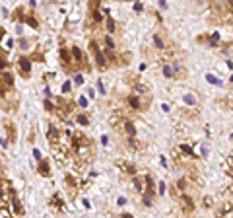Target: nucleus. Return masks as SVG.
<instances>
[{
    "label": "nucleus",
    "instance_id": "9d476101",
    "mask_svg": "<svg viewBox=\"0 0 233 218\" xmlns=\"http://www.w3.org/2000/svg\"><path fill=\"white\" fill-rule=\"evenodd\" d=\"M128 103H130L134 109H142L140 99H138V95H136V94H130V95H128Z\"/></svg>",
    "mask_w": 233,
    "mask_h": 218
},
{
    "label": "nucleus",
    "instance_id": "b1692460",
    "mask_svg": "<svg viewBox=\"0 0 233 218\" xmlns=\"http://www.w3.org/2000/svg\"><path fill=\"white\" fill-rule=\"evenodd\" d=\"M68 90H70V82H66L64 86H62V92H68Z\"/></svg>",
    "mask_w": 233,
    "mask_h": 218
},
{
    "label": "nucleus",
    "instance_id": "2eb2a0df",
    "mask_svg": "<svg viewBox=\"0 0 233 218\" xmlns=\"http://www.w3.org/2000/svg\"><path fill=\"white\" fill-rule=\"evenodd\" d=\"M181 150H183L185 154H188V156H190V158H196V156H194V152H192V150H190V148H188L187 144H181Z\"/></svg>",
    "mask_w": 233,
    "mask_h": 218
},
{
    "label": "nucleus",
    "instance_id": "39448f33",
    "mask_svg": "<svg viewBox=\"0 0 233 218\" xmlns=\"http://www.w3.org/2000/svg\"><path fill=\"white\" fill-rule=\"evenodd\" d=\"M37 172H39V175H43V177H49V175H51V164H49L47 158H41V160H39Z\"/></svg>",
    "mask_w": 233,
    "mask_h": 218
},
{
    "label": "nucleus",
    "instance_id": "6ab92c4d",
    "mask_svg": "<svg viewBox=\"0 0 233 218\" xmlns=\"http://www.w3.org/2000/svg\"><path fill=\"white\" fill-rule=\"evenodd\" d=\"M134 185H136V189H138V191H144V187H142V179L134 177Z\"/></svg>",
    "mask_w": 233,
    "mask_h": 218
},
{
    "label": "nucleus",
    "instance_id": "393cba45",
    "mask_svg": "<svg viewBox=\"0 0 233 218\" xmlns=\"http://www.w3.org/2000/svg\"><path fill=\"white\" fill-rule=\"evenodd\" d=\"M163 191H165V183H160V193L163 195Z\"/></svg>",
    "mask_w": 233,
    "mask_h": 218
},
{
    "label": "nucleus",
    "instance_id": "423d86ee",
    "mask_svg": "<svg viewBox=\"0 0 233 218\" xmlns=\"http://www.w3.org/2000/svg\"><path fill=\"white\" fill-rule=\"evenodd\" d=\"M4 129H6V136H8V142H10V144H12V142H16V136H18V135H16V127H14V123H12V121H4Z\"/></svg>",
    "mask_w": 233,
    "mask_h": 218
},
{
    "label": "nucleus",
    "instance_id": "aec40b11",
    "mask_svg": "<svg viewBox=\"0 0 233 218\" xmlns=\"http://www.w3.org/2000/svg\"><path fill=\"white\" fill-rule=\"evenodd\" d=\"M107 28H109V31H111V33H113V31H115V22H113V20H107Z\"/></svg>",
    "mask_w": 233,
    "mask_h": 218
},
{
    "label": "nucleus",
    "instance_id": "7ed1b4c3",
    "mask_svg": "<svg viewBox=\"0 0 233 218\" xmlns=\"http://www.w3.org/2000/svg\"><path fill=\"white\" fill-rule=\"evenodd\" d=\"M10 201H12V210H14V214L16 216H23V209H22V205H20V199H18V193L12 189V193H10Z\"/></svg>",
    "mask_w": 233,
    "mask_h": 218
},
{
    "label": "nucleus",
    "instance_id": "4be33fe9",
    "mask_svg": "<svg viewBox=\"0 0 233 218\" xmlns=\"http://www.w3.org/2000/svg\"><path fill=\"white\" fill-rule=\"evenodd\" d=\"M45 109H47V111H55V107H52V103L49 102V99L45 102Z\"/></svg>",
    "mask_w": 233,
    "mask_h": 218
},
{
    "label": "nucleus",
    "instance_id": "a211bd4d",
    "mask_svg": "<svg viewBox=\"0 0 233 218\" xmlns=\"http://www.w3.org/2000/svg\"><path fill=\"white\" fill-rule=\"evenodd\" d=\"M163 74H165V76H169V78H171V76H173V70H171V68H169L167 65H163Z\"/></svg>",
    "mask_w": 233,
    "mask_h": 218
},
{
    "label": "nucleus",
    "instance_id": "9b49d317",
    "mask_svg": "<svg viewBox=\"0 0 233 218\" xmlns=\"http://www.w3.org/2000/svg\"><path fill=\"white\" fill-rule=\"evenodd\" d=\"M10 65H8V57L6 53H4V49H0V70H6Z\"/></svg>",
    "mask_w": 233,
    "mask_h": 218
},
{
    "label": "nucleus",
    "instance_id": "20e7f679",
    "mask_svg": "<svg viewBox=\"0 0 233 218\" xmlns=\"http://www.w3.org/2000/svg\"><path fill=\"white\" fill-rule=\"evenodd\" d=\"M60 61H62V66H64L66 72H72L74 66H72V58H70V53H68V49H64L62 47L60 49Z\"/></svg>",
    "mask_w": 233,
    "mask_h": 218
},
{
    "label": "nucleus",
    "instance_id": "5701e85b",
    "mask_svg": "<svg viewBox=\"0 0 233 218\" xmlns=\"http://www.w3.org/2000/svg\"><path fill=\"white\" fill-rule=\"evenodd\" d=\"M74 82H76V84H82V82H84V78L80 76V74H78V76H76V78H74Z\"/></svg>",
    "mask_w": 233,
    "mask_h": 218
},
{
    "label": "nucleus",
    "instance_id": "f8f14e48",
    "mask_svg": "<svg viewBox=\"0 0 233 218\" xmlns=\"http://www.w3.org/2000/svg\"><path fill=\"white\" fill-rule=\"evenodd\" d=\"M123 127H124V131L128 132L130 136H134V135H136V129H134V125H132L130 121H124V123H123Z\"/></svg>",
    "mask_w": 233,
    "mask_h": 218
},
{
    "label": "nucleus",
    "instance_id": "ddd939ff",
    "mask_svg": "<svg viewBox=\"0 0 233 218\" xmlns=\"http://www.w3.org/2000/svg\"><path fill=\"white\" fill-rule=\"evenodd\" d=\"M6 95H8V86L0 80V98H6Z\"/></svg>",
    "mask_w": 233,
    "mask_h": 218
},
{
    "label": "nucleus",
    "instance_id": "f3484780",
    "mask_svg": "<svg viewBox=\"0 0 233 218\" xmlns=\"http://www.w3.org/2000/svg\"><path fill=\"white\" fill-rule=\"evenodd\" d=\"M206 80L212 82V84H216V86H220V80H218L216 76H212V74H208V76H206Z\"/></svg>",
    "mask_w": 233,
    "mask_h": 218
},
{
    "label": "nucleus",
    "instance_id": "f03ea898",
    "mask_svg": "<svg viewBox=\"0 0 233 218\" xmlns=\"http://www.w3.org/2000/svg\"><path fill=\"white\" fill-rule=\"evenodd\" d=\"M18 70L23 78H29L31 76V61L27 57H20L18 58Z\"/></svg>",
    "mask_w": 233,
    "mask_h": 218
},
{
    "label": "nucleus",
    "instance_id": "dca6fc26",
    "mask_svg": "<svg viewBox=\"0 0 233 218\" xmlns=\"http://www.w3.org/2000/svg\"><path fill=\"white\" fill-rule=\"evenodd\" d=\"M78 123H80V125H88L89 119H88V117L84 115V113H80V115H78Z\"/></svg>",
    "mask_w": 233,
    "mask_h": 218
},
{
    "label": "nucleus",
    "instance_id": "4468645a",
    "mask_svg": "<svg viewBox=\"0 0 233 218\" xmlns=\"http://www.w3.org/2000/svg\"><path fill=\"white\" fill-rule=\"evenodd\" d=\"M153 41H156V47H157V49H165V45H163V41H161V37L160 35H153Z\"/></svg>",
    "mask_w": 233,
    "mask_h": 218
},
{
    "label": "nucleus",
    "instance_id": "f257e3e1",
    "mask_svg": "<svg viewBox=\"0 0 233 218\" xmlns=\"http://www.w3.org/2000/svg\"><path fill=\"white\" fill-rule=\"evenodd\" d=\"M89 53L93 55L95 62H97V66L101 68V70H105V68H107V58H105V55L101 53V49H99L97 41H89Z\"/></svg>",
    "mask_w": 233,
    "mask_h": 218
},
{
    "label": "nucleus",
    "instance_id": "1a4fd4ad",
    "mask_svg": "<svg viewBox=\"0 0 233 218\" xmlns=\"http://www.w3.org/2000/svg\"><path fill=\"white\" fill-rule=\"evenodd\" d=\"M51 203H52V209H56V210H64V203L60 201V197H58V195L52 197V199H51Z\"/></svg>",
    "mask_w": 233,
    "mask_h": 218
},
{
    "label": "nucleus",
    "instance_id": "412c9836",
    "mask_svg": "<svg viewBox=\"0 0 233 218\" xmlns=\"http://www.w3.org/2000/svg\"><path fill=\"white\" fill-rule=\"evenodd\" d=\"M218 41H220V35H218V33H214V35H212V39H210V43H212V45H216Z\"/></svg>",
    "mask_w": 233,
    "mask_h": 218
},
{
    "label": "nucleus",
    "instance_id": "bb28decb",
    "mask_svg": "<svg viewBox=\"0 0 233 218\" xmlns=\"http://www.w3.org/2000/svg\"><path fill=\"white\" fill-rule=\"evenodd\" d=\"M231 138H233V135H231Z\"/></svg>",
    "mask_w": 233,
    "mask_h": 218
},
{
    "label": "nucleus",
    "instance_id": "6e6552de",
    "mask_svg": "<svg viewBox=\"0 0 233 218\" xmlns=\"http://www.w3.org/2000/svg\"><path fill=\"white\" fill-rule=\"evenodd\" d=\"M0 80L6 84L8 88H12V86H14V76H12V72H4V74H0Z\"/></svg>",
    "mask_w": 233,
    "mask_h": 218
},
{
    "label": "nucleus",
    "instance_id": "a878e982",
    "mask_svg": "<svg viewBox=\"0 0 233 218\" xmlns=\"http://www.w3.org/2000/svg\"><path fill=\"white\" fill-rule=\"evenodd\" d=\"M123 218H134L132 214H123Z\"/></svg>",
    "mask_w": 233,
    "mask_h": 218
},
{
    "label": "nucleus",
    "instance_id": "0eeeda50",
    "mask_svg": "<svg viewBox=\"0 0 233 218\" xmlns=\"http://www.w3.org/2000/svg\"><path fill=\"white\" fill-rule=\"evenodd\" d=\"M64 181H66V185H68V191H70V195L74 197V195H76V189H78V185H76V179H74L72 175L68 173L66 177H64Z\"/></svg>",
    "mask_w": 233,
    "mask_h": 218
}]
</instances>
